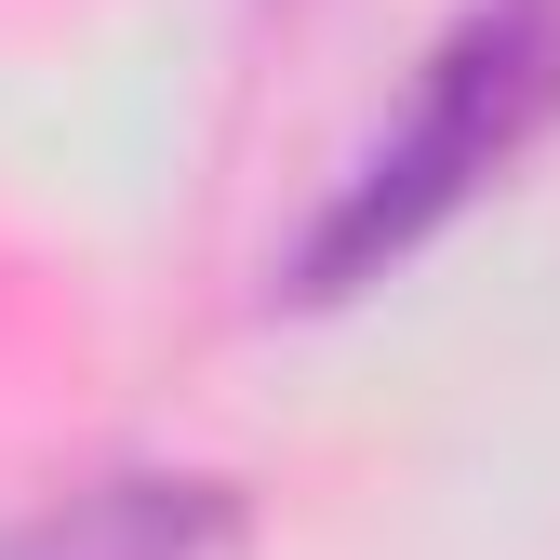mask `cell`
Returning a JSON list of instances; mask_svg holds the SVG:
<instances>
[{
  "instance_id": "6da1fadb",
  "label": "cell",
  "mask_w": 560,
  "mask_h": 560,
  "mask_svg": "<svg viewBox=\"0 0 560 560\" xmlns=\"http://www.w3.org/2000/svg\"><path fill=\"white\" fill-rule=\"evenodd\" d=\"M547 133H560V0H467L428 40L400 120L347 161V187L307 214V241L280 254V307L374 294V280L400 254H428L480 187H508Z\"/></svg>"
},
{
  "instance_id": "7a4b0ae2",
  "label": "cell",
  "mask_w": 560,
  "mask_h": 560,
  "mask_svg": "<svg viewBox=\"0 0 560 560\" xmlns=\"http://www.w3.org/2000/svg\"><path fill=\"white\" fill-rule=\"evenodd\" d=\"M0 560H254V494L214 467H94L0 521Z\"/></svg>"
}]
</instances>
